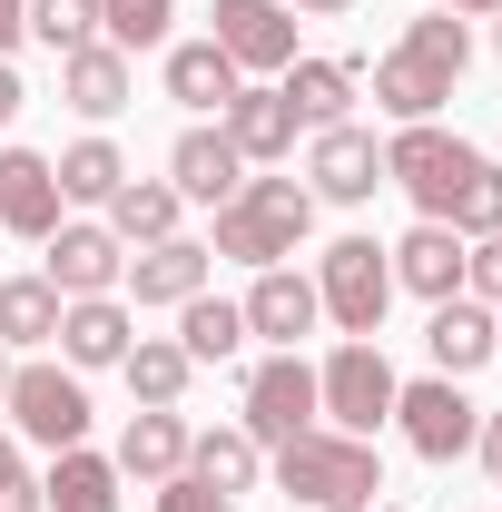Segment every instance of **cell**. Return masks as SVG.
<instances>
[{
    "label": "cell",
    "mask_w": 502,
    "mask_h": 512,
    "mask_svg": "<svg viewBox=\"0 0 502 512\" xmlns=\"http://www.w3.org/2000/svg\"><path fill=\"white\" fill-rule=\"evenodd\" d=\"M315 394H325V414H335V434H365L375 444V424L394 414V394H404V375L384 365L375 335H345L325 365H315Z\"/></svg>",
    "instance_id": "cell-5"
},
{
    "label": "cell",
    "mask_w": 502,
    "mask_h": 512,
    "mask_svg": "<svg viewBox=\"0 0 502 512\" xmlns=\"http://www.w3.org/2000/svg\"><path fill=\"white\" fill-rule=\"evenodd\" d=\"M335 512H384V503H335Z\"/></svg>",
    "instance_id": "cell-44"
},
{
    "label": "cell",
    "mask_w": 502,
    "mask_h": 512,
    "mask_svg": "<svg viewBox=\"0 0 502 512\" xmlns=\"http://www.w3.org/2000/svg\"><path fill=\"white\" fill-rule=\"evenodd\" d=\"M128 345H138V325H128L119 296H79V306H60V355H69V375H89V365H119Z\"/></svg>",
    "instance_id": "cell-19"
},
{
    "label": "cell",
    "mask_w": 502,
    "mask_h": 512,
    "mask_svg": "<svg viewBox=\"0 0 502 512\" xmlns=\"http://www.w3.org/2000/svg\"><path fill=\"white\" fill-rule=\"evenodd\" d=\"M315 414H325L315 365H306V355H266V365L247 375V414H237V424L276 453V444H296V434H315Z\"/></svg>",
    "instance_id": "cell-9"
},
{
    "label": "cell",
    "mask_w": 502,
    "mask_h": 512,
    "mask_svg": "<svg viewBox=\"0 0 502 512\" xmlns=\"http://www.w3.org/2000/svg\"><path fill=\"white\" fill-rule=\"evenodd\" d=\"M207 20H217L207 40H217L237 69H286L296 60V10H286V0H217Z\"/></svg>",
    "instance_id": "cell-11"
},
{
    "label": "cell",
    "mask_w": 502,
    "mask_h": 512,
    "mask_svg": "<svg viewBox=\"0 0 502 512\" xmlns=\"http://www.w3.org/2000/svg\"><path fill=\"white\" fill-rule=\"evenodd\" d=\"M237 89H247V69L227 60L217 40H178V50H168V99H178V109L207 119V109H227Z\"/></svg>",
    "instance_id": "cell-23"
},
{
    "label": "cell",
    "mask_w": 502,
    "mask_h": 512,
    "mask_svg": "<svg viewBox=\"0 0 502 512\" xmlns=\"http://www.w3.org/2000/svg\"><path fill=\"white\" fill-rule=\"evenodd\" d=\"M40 247H50V266H40V276L60 286V306H79V296H109V286L128 276V247L109 237V227H50Z\"/></svg>",
    "instance_id": "cell-12"
},
{
    "label": "cell",
    "mask_w": 502,
    "mask_h": 512,
    "mask_svg": "<svg viewBox=\"0 0 502 512\" xmlns=\"http://www.w3.org/2000/svg\"><path fill=\"white\" fill-rule=\"evenodd\" d=\"M178 20V0H99V40L109 50H158Z\"/></svg>",
    "instance_id": "cell-32"
},
{
    "label": "cell",
    "mask_w": 502,
    "mask_h": 512,
    "mask_svg": "<svg viewBox=\"0 0 502 512\" xmlns=\"http://www.w3.org/2000/svg\"><path fill=\"white\" fill-rule=\"evenodd\" d=\"M10 40H30V0H0V60H10Z\"/></svg>",
    "instance_id": "cell-38"
},
{
    "label": "cell",
    "mask_w": 502,
    "mask_h": 512,
    "mask_svg": "<svg viewBox=\"0 0 502 512\" xmlns=\"http://www.w3.org/2000/svg\"><path fill=\"white\" fill-rule=\"evenodd\" d=\"M188 473L217 483V493H247L256 473H266V444H256L247 424H207V434H188Z\"/></svg>",
    "instance_id": "cell-26"
},
{
    "label": "cell",
    "mask_w": 502,
    "mask_h": 512,
    "mask_svg": "<svg viewBox=\"0 0 502 512\" xmlns=\"http://www.w3.org/2000/svg\"><path fill=\"white\" fill-rule=\"evenodd\" d=\"M434 10H453V20H493L502 0H434Z\"/></svg>",
    "instance_id": "cell-41"
},
{
    "label": "cell",
    "mask_w": 502,
    "mask_h": 512,
    "mask_svg": "<svg viewBox=\"0 0 502 512\" xmlns=\"http://www.w3.org/2000/svg\"><path fill=\"white\" fill-rule=\"evenodd\" d=\"M453 237H502V168L493 158L473 168V188H463V207H453Z\"/></svg>",
    "instance_id": "cell-34"
},
{
    "label": "cell",
    "mask_w": 502,
    "mask_h": 512,
    "mask_svg": "<svg viewBox=\"0 0 502 512\" xmlns=\"http://www.w3.org/2000/svg\"><path fill=\"white\" fill-rule=\"evenodd\" d=\"M394 424H404V444L424 453V463H463L473 434H483V404H473L453 375H424V384L394 394Z\"/></svg>",
    "instance_id": "cell-8"
},
{
    "label": "cell",
    "mask_w": 502,
    "mask_h": 512,
    "mask_svg": "<svg viewBox=\"0 0 502 512\" xmlns=\"http://www.w3.org/2000/svg\"><path fill=\"white\" fill-rule=\"evenodd\" d=\"M207 266L217 256L197 247V237H158V247L128 256V296L138 306H188V296H207Z\"/></svg>",
    "instance_id": "cell-18"
},
{
    "label": "cell",
    "mask_w": 502,
    "mask_h": 512,
    "mask_svg": "<svg viewBox=\"0 0 502 512\" xmlns=\"http://www.w3.org/2000/svg\"><path fill=\"white\" fill-rule=\"evenodd\" d=\"M276 483L296 493L306 512H335V503H375L384 493V463L365 434H296V444H276Z\"/></svg>",
    "instance_id": "cell-3"
},
{
    "label": "cell",
    "mask_w": 502,
    "mask_h": 512,
    "mask_svg": "<svg viewBox=\"0 0 502 512\" xmlns=\"http://www.w3.org/2000/svg\"><path fill=\"white\" fill-rule=\"evenodd\" d=\"M306 188L315 207H365V197L384 188V148H375V128H315V148H306Z\"/></svg>",
    "instance_id": "cell-10"
},
{
    "label": "cell",
    "mask_w": 502,
    "mask_h": 512,
    "mask_svg": "<svg viewBox=\"0 0 502 512\" xmlns=\"http://www.w3.org/2000/svg\"><path fill=\"white\" fill-rule=\"evenodd\" d=\"M109 463H119V473H138V483H168V473H188V424H178V404H138Z\"/></svg>",
    "instance_id": "cell-20"
},
{
    "label": "cell",
    "mask_w": 502,
    "mask_h": 512,
    "mask_svg": "<svg viewBox=\"0 0 502 512\" xmlns=\"http://www.w3.org/2000/svg\"><path fill=\"white\" fill-rule=\"evenodd\" d=\"M217 128H227V138H237V158H247V168H276V158H296V109H286V89H276V79H266V89H237V99H227V109H217Z\"/></svg>",
    "instance_id": "cell-15"
},
{
    "label": "cell",
    "mask_w": 502,
    "mask_h": 512,
    "mask_svg": "<svg viewBox=\"0 0 502 512\" xmlns=\"http://www.w3.org/2000/svg\"><path fill=\"white\" fill-rule=\"evenodd\" d=\"M384 256H394V286H414L424 306L463 296V237H453V227H434V217H424L404 247H384Z\"/></svg>",
    "instance_id": "cell-21"
},
{
    "label": "cell",
    "mask_w": 502,
    "mask_h": 512,
    "mask_svg": "<svg viewBox=\"0 0 502 512\" xmlns=\"http://www.w3.org/2000/svg\"><path fill=\"white\" fill-rule=\"evenodd\" d=\"M178 207H188V197L168 188V178H119L109 237H119V247H158V237H178Z\"/></svg>",
    "instance_id": "cell-25"
},
{
    "label": "cell",
    "mask_w": 502,
    "mask_h": 512,
    "mask_svg": "<svg viewBox=\"0 0 502 512\" xmlns=\"http://www.w3.org/2000/svg\"><path fill=\"white\" fill-rule=\"evenodd\" d=\"M60 168L40 158V148H0V227L10 237H50L60 227Z\"/></svg>",
    "instance_id": "cell-16"
},
{
    "label": "cell",
    "mask_w": 502,
    "mask_h": 512,
    "mask_svg": "<svg viewBox=\"0 0 502 512\" xmlns=\"http://www.w3.org/2000/svg\"><path fill=\"white\" fill-rule=\"evenodd\" d=\"M315 276H296V266H256V286H247V335H266L276 355H296L315 335Z\"/></svg>",
    "instance_id": "cell-13"
},
{
    "label": "cell",
    "mask_w": 502,
    "mask_h": 512,
    "mask_svg": "<svg viewBox=\"0 0 502 512\" xmlns=\"http://www.w3.org/2000/svg\"><path fill=\"white\" fill-rule=\"evenodd\" d=\"M0 394H10V345H0Z\"/></svg>",
    "instance_id": "cell-43"
},
{
    "label": "cell",
    "mask_w": 502,
    "mask_h": 512,
    "mask_svg": "<svg viewBox=\"0 0 502 512\" xmlns=\"http://www.w3.org/2000/svg\"><path fill=\"white\" fill-rule=\"evenodd\" d=\"M0 414L30 434V444H89V384L69 375V365H10V394H0Z\"/></svg>",
    "instance_id": "cell-7"
},
{
    "label": "cell",
    "mask_w": 502,
    "mask_h": 512,
    "mask_svg": "<svg viewBox=\"0 0 502 512\" xmlns=\"http://www.w3.org/2000/svg\"><path fill=\"white\" fill-rule=\"evenodd\" d=\"M493 50H502V10H493Z\"/></svg>",
    "instance_id": "cell-45"
},
{
    "label": "cell",
    "mask_w": 502,
    "mask_h": 512,
    "mask_svg": "<svg viewBox=\"0 0 502 512\" xmlns=\"http://www.w3.org/2000/svg\"><path fill=\"white\" fill-rule=\"evenodd\" d=\"M473 453H483V463L502 473V414H483V434H473Z\"/></svg>",
    "instance_id": "cell-40"
},
{
    "label": "cell",
    "mask_w": 502,
    "mask_h": 512,
    "mask_svg": "<svg viewBox=\"0 0 502 512\" xmlns=\"http://www.w3.org/2000/svg\"><path fill=\"white\" fill-rule=\"evenodd\" d=\"M158 512H237V493H217V483H197V473H168V483H158Z\"/></svg>",
    "instance_id": "cell-36"
},
{
    "label": "cell",
    "mask_w": 502,
    "mask_h": 512,
    "mask_svg": "<svg viewBox=\"0 0 502 512\" xmlns=\"http://www.w3.org/2000/svg\"><path fill=\"white\" fill-rule=\"evenodd\" d=\"M50 168H60V197H89V207H109L119 178H128V158L109 148V138H79V148H60Z\"/></svg>",
    "instance_id": "cell-31"
},
{
    "label": "cell",
    "mask_w": 502,
    "mask_h": 512,
    "mask_svg": "<svg viewBox=\"0 0 502 512\" xmlns=\"http://www.w3.org/2000/svg\"><path fill=\"white\" fill-rule=\"evenodd\" d=\"M315 227V188L306 178H247V188L217 207V247L207 256H237V266H286Z\"/></svg>",
    "instance_id": "cell-2"
},
{
    "label": "cell",
    "mask_w": 502,
    "mask_h": 512,
    "mask_svg": "<svg viewBox=\"0 0 502 512\" xmlns=\"http://www.w3.org/2000/svg\"><path fill=\"white\" fill-rule=\"evenodd\" d=\"M473 168H483V148H473V138H443L434 119H414V128L384 138V188H404L434 227H453V207H463V188H473Z\"/></svg>",
    "instance_id": "cell-4"
},
{
    "label": "cell",
    "mask_w": 502,
    "mask_h": 512,
    "mask_svg": "<svg viewBox=\"0 0 502 512\" xmlns=\"http://www.w3.org/2000/svg\"><path fill=\"white\" fill-rule=\"evenodd\" d=\"M0 345H60V286L50 276H0Z\"/></svg>",
    "instance_id": "cell-28"
},
{
    "label": "cell",
    "mask_w": 502,
    "mask_h": 512,
    "mask_svg": "<svg viewBox=\"0 0 502 512\" xmlns=\"http://www.w3.org/2000/svg\"><path fill=\"white\" fill-rule=\"evenodd\" d=\"M178 345H188V365H227V355L247 345V306H227V296H188V306H178Z\"/></svg>",
    "instance_id": "cell-30"
},
{
    "label": "cell",
    "mask_w": 502,
    "mask_h": 512,
    "mask_svg": "<svg viewBox=\"0 0 502 512\" xmlns=\"http://www.w3.org/2000/svg\"><path fill=\"white\" fill-rule=\"evenodd\" d=\"M168 188L188 197V207H227V197L247 188V158H237V138H227V128H188V138L168 148Z\"/></svg>",
    "instance_id": "cell-14"
},
{
    "label": "cell",
    "mask_w": 502,
    "mask_h": 512,
    "mask_svg": "<svg viewBox=\"0 0 502 512\" xmlns=\"http://www.w3.org/2000/svg\"><path fill=\"white\" fill-rule=\"evenodd\" d=\"M20 99H30V89H20V69H10V60H0V128H10V119H20Z\"/></svg>",
    "instance_id": "cell-39"
},
{
    "label": "cell",
    "mask_w": 502,
    "mask_h": 512,
    "mask_svg": "<svg viewBox=\"0 0 502 512\" xmlns=\"http://www.w3.org/2000/svg\"><path fill=\"white\" fill-rule=\"evenodd\" d=\"M0 512H40V483H30V463H20L10 434H0Z\"/></svg>",
    "instance_id": "cell-37"
},
{
    "label": "cell",
    "mask_w": 502,
    "mask_h": 512,
    "mask_svg": "<svg viewBox=\"0 0 502 512\" xmlns=\"http://www.w3.org/2000/svg\"><path fill=\"white\" fill-rule=\"evenodd\" d=\"M463 296L502 306V237H473V247H463Z\"/></svg>",
    "instance_id": "cell-35"
},
{
    "label": "cell",
    "mask_w": 502,
    "mask_h": 512,
    "mask_svg": "<svg viewBox=\"0 0 502 512\" xmlns=\"http://www.w3.org/2000/svg\"><path fill=\"white\" fill-rule=\"evenodd\" d=\"M463 60H473L463 20H453V10H424V20H414V30L375 60V109H384L394 128L434 119L443 99H453V79H463Z\"/></svg>",
    "instance_id": "cell-1"
},
{
    "label": "cell",
    "mask_w": 502,
    "mask_h": 512,
    "mask_svg": "<svg viewBox=\"0 0 502 512\" xmlns=\"http://www.w3.org/2000/svg\"><path fill=\"white\" fill-rule=\"evenodd\" d=\"M286 10H355V0H286Z\"/></svg>",
    "instance_id": "cell-42"
},
{
    "label": "cell",
    "mask_w": 502,
    "mask_h": 512,
    "mask_svg": "<svg viewBox=\"0 0 502 512\" xmlns=\"http://www.w3.org/2000/svg\"><path fill=\"white\" fill-rule=\"evenodd\" d=\"M30 40H50V50H89L99 40V0H30Z\"/></svg>",
    "instance_id": "cell-33"
},
{
    "label": "cell",
    "mask_w": 502,
    "mask_h": 512,
    "mask_svg": "<svg viewBox=\"0 0 502 512\" xmlns=\"http://www.w3.org/2000/svg\"><path fill=\"white\" fill-rule=\"evenodd\" d=\"M119 375H128V394H138V404H178L197 365H188V345H178V335H138V345L119 355Z\"/></svg>",
    "instance_id": "cell-29"
},
{
    "label": "cell",
    "mask_w": 502,
    "mask_h": 512,
    "mask_svg": "<svg viewBox=\"0 0 502 512\" xmlns=\"http://www.w3.org/2000/svg\"><path fill=\"white\" fill-rule=\"evenodd\" d=\"M40 512H119V463L89 444L50 453V473H40Z\"/></svg>",
    "instance_id": "cell-22"
},
{
    "label": "cell",
    "mask_w": 502,
    "mask_h": 512,
    "mask_svg": "<svg viewBox=\"0 0 502 512\" xmlns=\"http://www.w3.org/2000/svg\"><path fill=\"white\" fill-rule=\"evenodd\" d=\"M424 345H434V375H473V365H493L502 355V325H493V306L483 296H443L434 306V325H424Z\"/></svg>",
    "instance_id": "cell-17"
},
{
    "label": "cell",
    "mask_w": 502,
    "mask_h": 512,
    "mask_svg": "<svg viewBox=\"0 0 502 512\" xmlns=\"http://www.w3.org/2000/svg\"><path fill=\"white\" fill-rule=\"evenodd\" d=\"M60 99L79 109V119H119V109H128V50H109V40L69 50V60H60Z\"/></svg>",
    "instance_id": "cell-24"
},
{
    "label": "cell",
    "mask_w": 502,
    "mask_h": 512,
    "mask_svg": "<svg viewBox=\"0 0 502 512\" xmlns=\"http://www.w3.org/2000/svg\"><path fill=\"white\" fill-rule=\"evenodd\" d=\"M276 89H286V109H296L306 128H335V119H345V99H355V69H345V60H286Z\"/></svg>",
    "instance_id": "cell-27"
},
{
    "label": "cell",
    "mask_w": 502,
    "mask_h": 512,
    "mask_svg": "<svg viewBox=\"0 0 502 512\" xmlns=\"http://www.w3.org/2000/svg\"><path fill=\"white\" fill-rule=\"evenodd\" d=\"M315 306L345 325V335H375L384 306H394V256L375 237H335V247L315 256Z\"/></svg>",
    "instance_id": "cell-6"
}]
</instances>
